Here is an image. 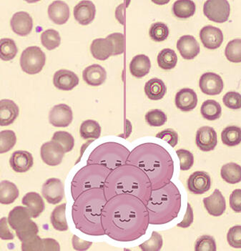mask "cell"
Here are the masks:
<instances>
[{"mask_svg":"<svg viewBox=\"0 0 241 251\" xmlns=\"http://www.w3.org/2000/svg\"><path fill=\"white\" fill-rule=\"evenodd\" d=\"M199 86L204 94L208 96H217L223 91V79L219 75L214 73H207L200 78Z\"/></svg>","mask_w":241,"mask_h":251,"instance_id":"cell-13","label":"cell"},{"mask_svg":"<svg viewBox=\"0 0 241 251\" xmlns=\"http://www.w3.org/2000/svg\"><path fill=\"white\" fill-rule=\"evenodd\" d=\"M23 204L25 205L31 218H38L44 212L45 205L43 198L35 192L28 193L23 197Z\"/></svg>","mask_w":241,"mask_h":251,"instance_id":"cell-28","label":"cell"},{"mask_svg":"<svg viewBox=\"0 0 241 251\" xmlns=\"http://www.w3.org/2000/svg\"><path fill=\"white\" fill-rule=\"evenodd\" d=\"M187 185L189 191L193 194H204L211 189V178L208 173L196 171L188 177Z\"/></svg>","mask_w":241,"mask_h":251,"instance_id":"cell-14","label":"cell"},{"mask_svg":"<svg viewBox=\"0 0 241 251\" xmlns=\"http://www.w3.org/2000/svg\"><path fill=\"white\" fill-rule=\"evenodd\" d=\"M41 42L46 49L52 50L60 46L61 37L57 31L53 29H47L42 33Z\"/></svg>","mask_w":241,"mask_h":251,"instance_id":"cell-41","label":"cell"},{"mask_svg":"<svg viewBox=\"0 0 241 251\" xmlns=\"http://www.w3.org/2000/svg\"><path fill=\"white\" fill-rule=\"evenodd\" d=\"M17 143L15 132L6 130L0 132V154L5 153L14 148Z\"/></svg>","mask_w":241,"mask_h":251,"instance_id":"cell-44","label":"cell"},{"mask_svg":"<svg viewBox=\"0 0 241 251\" xmlns=\"http://www.w3.org/2000/svg\"><path fill=\"white\" fill-rule=\"evenodd\" d=\"M151 62L145 54H138L133 57L130 64V71L135 77L141 78L150 73Z\"/></svg>","mask_w":241,"mask_h":251,"instance_id":"cell-29","label":"cell"},{"mask_svg":"<svg viewBox=\"0 0 241 251\" xmlns=\"http://www.w3.org/2000/svg\"><path fill=\"white\" fill-rule=\"evenodd\" d=\"M10 25L15 33L24 37L32 32L33 20L27 12H18L11 19Z\"/></svg>","mask_w":241,"mask_h":251,"instance_id":"cell-16","label":"cell"},{"mask_svg":"<svg viewBox=\"0 0 241 251\" xmlns=\"http://www.w3.org/2000/svg\"><path fill=\"white\" fill-rule=\"evenodd\" d=\"M200 38L205 48L216 50L221 46L223 35L221 29L214 26H206L200 32Z\"/></svg>","mask_w":241,"mask_h":251,"instance_id":"cell-17","label":"cell"},{"mask_svg":"<svg viewBox=\"0 0 241 251\" xmlns=\"http://www.w3.org/2000/svg\"><path fill=\"white\" fill-rule=\"evenodd\" d=\"M135 165L147 175L152 189L161 188L171 181L174 174V162L169 152L159 145L146 143L130 152L127 163Z\"/></svg>","mask_w":241,"mask_h":251,"instance_id":"cell-2","label":"cell"},{"mask_svg":"<svg viewBox=\"0 0 241 251\" xmlns=\"http://www.w3.org/2000/svg\"><path fill=\"white\" fill-rule=\"evenodd\" d=\"M203 204L208 213L215 217L222 216L226 209L225 198L218 189L215 190L209 197L205 198Z\"/></svg>","mask_w":241,"mask_h":251,"instance_id":"cell-21","label":"cell"},{"mask_svg":"<svg viewBox=\"0 0 241 251\" xmlns=\"http://www.w3.org/2000/svg\"><path fill=\"white\" fill-rule=\"evenodd\" d=\"M105 235L118 242H132L143 236L149 226L144 202L130 194H119L107 201L102 213Z\"/></svg>","mask_w":241,"mask_h":251,"instance_id":"cell-1","label":"cell"},{"mask_svg":"<svg viewBox=\"0 0 241 251\" xmlns=\"http://www.w3.org/2000/svg\"><path fill=\"white\" fill-rule=\"evenodd\" d=\"M43 241V251H59L60 246L59 243L52 238H44Z\"/></svg>","mask_w":241,"mask_h":251,"instance_id":"cell-60","label":"cell"},{"mask_svg":"<svg viewBox=\"0 0 241 251\" xmlns=\"http://www.w3.org/2000/svg\"><path fill=\"white\" fill-rule=\"evenodd\" d=\"M66 203L61 204L54 209L51 214V224L58 231H67L69 228L66 220Z\"/></svg>","mask_w":241,"mask_h":251,"instance_id":"cell-34","label":"cell"},{"mask_svg":"<svg viewBox=\"0 0 241 251\" xmlns=\"http://www.w3.org/2000/svg\"><path fill=\"white\" fill-rule=\"evenodd\" d=\"M81 138L84 140H96L101 135V127L97 121L93 120L85 121L81 124L80 127Z\"/></svg>","mask_w":241,"mask_h":251,"instance_id":"cell-37","label":"cell"},{"mask_svg":"<svg viewBox=\"0 0 241 251\" xmlns=\"http://www.w3.org/2000/svg\"><path fill=\"white\" fill-rule=\"evenodd\" d=\"M22 251H43V241L40 236H35L29 238L27 241L22 242Z\"/></svg>","mask_w":241,"mask_h":251,"instance_id":"cell-54","label":"cell"},{"mask_svg":"<svg viewBox=\"0 0 241 251\" xmlns=\"http://www.w3.org/2000/svg\"><path fill=\"white\" fill-rule=\"evenodd\" d=\"M175 102L176 107L181 111H192L197 104V94L192 89H182L175 96Z\"/></svg>","mask_w":241,"mask_h":251,"instance_id":"cell-23","label":"cell"},{"mask_svg":"<svg viewBox=\"0 0 241 251\" xmlns=\"http://www.w3.org/2000/svg\"><path fill=\"white\" fill-rule=\"evenodd\" d=\"M73 114L71 107L65 104L54 106L49 114V121L56 127H67L71 124Z\"/></svg>","mask_w":241,"mask_h":251,"instance_id":"cell-12","label":"cell"},{"mask_svg":"<svg viewBox=\"0 0 241 251\" xmlns=\"http://www.w3.org/2000/svg\"><path fill=\"white\" fill-rule=\"evenodd\" d=\"M178 62V57L176 53L172 50H163L158 55V64L161 69L170 70L176 66Z\"/></svg>","mask_w":241,"mask_h":251,"instance_id":"cell-39","label":"cell"},{"mask_svg":"<svg viewBox=\"0 0 241 251\" xmlns=\"http://www.w3.org/2000/svg\"><path fill=\"white\" fill-rule=\"evenodd\" d=\"M130 151L125 146L115 142H107L93 150L87 164H99L113 171L127 163Z\"/></svg>","mask_w":241,"mask_h":251,"instance_id":"cell-7","label":"cell"},{"mask_svg":"<svg viewBox=\"0 0 241 251\" xmlns=\"http://www.w3.org/2000/svg\"><path fill=\"white\" fill-rule=\"evenodd\" d=\"M227 241L231 247L241 249V226H233L228 230Z\"/></svg>","mask_w":241,"mask_h":251,"instance_id":"cell-53","label":"cell"},{"mask_svg":"<svg viewBox=\"0 0 241 251\" xmlns=\"http://www.w3.org/2000/svg\"><path fill=\"white\" fill-rule=\"evenodd\" d=\"M111 170L99 164H87L77 171L71 182L72 197L77 199L81 193L96 188H104Z\"/></svg>","mask_w":241,"mask_h":251,"instance_id":"cell-6","label":"cell"},{"mask_svg":"<svg viewBox=\"0 0 241 251\" xmlns=\"http://www.w3.org/2000/svg\"><path fill=\"white\" fill-rule=\"evenodd\" d=\"M149 224L161 226L169 224L178 217L181 209V194L172 181L156 190H152L151 196L146 205Z\"/></svg>","mask_w":241,"mask_h":251,"instance_id":"cell-5","label":"cell"},{"mask_svg":"<svg viewBox=\"0 0 241 251\" xmlns=\"http://www.w3.org/2000/svg\"><path fill=\"white\" fill-rule=\"evenodd\" d=\"M203 12L211 21L223 23L229 18L231 6L226 0H208L203 6Z\"/></svg>","mask_w":241,"mask_h":251,"instance_id":"cell-9","label":"cell"},{"mask_svg":"<svg viewBox=\"0 0 241 251\" xmlns=\"http://www.w3.org/2000/svg\"><path fill=\"white\" fill-rule=\"evenodd\" d=\"M145 121L151 127H161L167 122V115L162 110L155 109L146 113Z\"/></svg>","mask_w":241,"mask_h":251,"instance_id":"cell-47","label":"cell"},{"mask_svg":"<svg viewBox=\"0 0 241 251\" xmlns=\"http://www.w3.org/2000/svg\"><path fill=\"white\" fill-rule=\"evenodd\" d=\"M177 49L185 60H193L200 53V45L191 35L182 36L177 42Z\"/></svg>","mask_w":241,"mask_h":251,"instance_id":"cell-18","label":"cell"},{"mask_svg":"<svg viewBox=\"0 0 241 251\" xmlns=\"http://www.w3.org/2000/svg\"><path fill=\"white\" fill-rule=\"evenodd\" d=\"M200 113L205 119L211 121H216L221 117V106L217 101L208 100L202 104Z\"/></svg>","mask_w":241,"mask_h":251,"instance_id":"cell-35","label":"cell"},{"mask_svg":"<svg viewBox=\"0 0 241 251\" xmlns=\"http://www.w3.org/2000/svg\"><path fill=\"white\" fill-rule=\"evenodd\" d=\"M48 15L56 25L65 24L71 16L69 6L65 1H54L48 7Z\"/></svg>","mask_w":241,"mask_h":251,"instance_id":"cell-25","label":"cell"},{"mask_svg":"<svg viewBox=\"0 0 241 251\" xmlns=\"http://www.w3.org/2000/svg\"><path fill=\"white\" fill-rule=\"evenodd\" d=\"M96 8L91 1H81L74 8V17L76 21L82 25H88L96 18Z\"/></svg>","mask_w":241,"mask_h":251,"instance_id":"cell-20","label":"cell"},{"mask_svg":"<svg viewBox=\"0 0 241 251\" xmlns=\"http://www.w3.org/2000/svg\"><path fill=\"white\" fill-rule=\"evenodd\" d=\"M163 244V237L161 234L153 231L150 239L140 245L139 247L143 251H159L161 250Z\"/></svg>","mask_w":241,"mask_h":251,"instance_id":"cell-48","label":"cell"},{"mask_svg":"<svg viewBox=\"0 0 241 251\" xmlns=\"http://www.w3.org/2000/svg\"><path fill=\"white\" fill-rule=\"evenodd\" d=\"M107 40L111 46L113 56L119 55L122 54L125 50V36L123 34L113 33L111 35L107 36Z\"/></svg>","mask_w":241,"mask_h":251,"instance_id":"cell-46","label":"cell"},{"mask_svg":"<svg viewBox=\"0 0 241 251\" xmlns=\"http://www.w3.org/2000/svg\"><path fill=\"white\" fill-rule=\"evenodd\" d=\"M72 243L73 249L75 251L88 250V249H90V246L93 244V243L92 242L83 241V240L80 239V238H78V237L75 235H73Z\"/></svg>","mask_w":241,"mask_h":251,"instance_id":"cell-58","label":"cell"},{"mask_svg":"<svg viewBox=\"0 0 241 251\" xmlns=\"http://www.w3.org/2000/svg\"><path fill=\"white\" fill-rule=\"evenodd\" d=\"M46 55L41 48L31 46L26 48L20 57V66L24 73L35 75L40 73L44 68Z\"/></svg>","mask_w":241,"mask_h":251,"instance_id":"cell-8","label":"cell"},{"mask_svg":"<svg viewBox=\"0 0 241 251\" xmlns=\"http://www.w3.org/2000/svg\"><path fill=\"white\" fill-rule=\"evenodd\" d=\"M149 34L153 41L160 43V42H163L167 40L169 35V29L164 23H153L150 26Z\"/></svg>","mask_w":241,"mask_h":251,"instance_id":"cell-45","label":"cell"},{"mask_svg":"<svg viewBox=\"0 0 241 251\" xmlns=\"http://www.w3.org/2000/svg\"><path fill=\"white\" fill-rule=\"evenodd\" d=\"M18 52L16 43L12 39L0 40V59L4 61L13 60Z\"/></svg>","mask_w":241,"mask_h":251,"instance_id":"cell-40","label":"cell"},{"mask_svg":"<svg viewBox=\"0 0 241 251\" xmlns=\"http://www.w3.org/2000/svg\"><path fill=\"white\" fill-rule=\"evenodd\" d=\"M27 208L17 206L9 212V225L14 230H18L27 226L32 221Z\"/></svg>","mask_w":241,"mask_h":251,"instance_id":"cell-26","label":"cell"},{"mask_svg":"<svg viewBox=\"0 0 241 251\" xmlns=\"http://www.w3.org/2000/svg\"><path fill=\"white\" fill-rule=\"evenodd\" d=\"M216 241L212 236L203 235L197 240L195 245V251H216Z\"/></svg>","mask_w":241,"mask_h":251,"instance_id":"cell-49","label":"cell"},{"mask_svg":"<svg viewBox=\"0 0 241 251\" xmlns=\"http://www.w3.org/2000/svg\"><path fill=\"white\" fill-rule=\"evenodd\" d=\"M225 54L230 62L234 63L241 62V39H236L229 42L225 48Z\"/></svg>","mask_w":241,"mask_h":251,"instance_id":"cell-43","label":"cell"},{"mask_svg":"<svg viewBox=\"0 0 241 251\" xmlns=\"http://www.w3.org/2000/svg\"><path fill=\"white\" fill-rule=\"evenodd\" d=\"M72 218L76 228L92 236L105 235L102 222V213L107 199L104 188L85 191L74 200Z\"/></svg>","mask_w":241,"mask_h":251,"instance_id":"cell-3","label":"cell"},{"mask_svg":"<svg viewBox=\"0 0 241 251\" xmlns=\"http://www.w3.org/2000/svg\"><path fill=\"white\" fill-rule=\"evenodd\" d=\"M9 164L14 171L23 174L27 172L33 166V157L27 151H15L9 159Z\"/></svg>","mask_w":241,"mask_h":251,"instance_id":"cell-22","label":"cell"},{"mask_svg":"<svg viewBox=\"0 0 241 251\" xmlns=\"http://www.w3.org/2000/svg\"><path fill=\"white\" fill-rule=\"evenodd\" d=\"M152 185L147 175L138 167L126 163L113 170L107 176L104 191L107 201L119 194H130L147 205L151 196Z\"/></svg>","mask_w":241,"mask_h":251,"instance_id":"cell-4","label":"cell"},{"mask_svg":"<svg viewBox=\"0 0 241 251\" xmlns=\"http://www.w3.org/2000/svg\"><path fill=\"white\" fill-rule=\"evenodd\" d=\"M0 238L4 241H10L15 238V235L9 227V223L7 218L0 219Z\"/></svg>","mask_w":241,"mask_h":251,"instance_id":"cell-56","label":"cell"},{"mask_svg":"<svg viewBox=\"0 0 241 251\" xmlns=\"http://www.w3.org/2000/svg\"><path fill=\"white\" fill-rule=\"evenodd\" d=\"M40 154L43 162L47 165L57 166L63 161L65 152L59 143L51 140L42 146Z\"/></svg>","mask_w":241,"mask_h":251,"instance_id":"cell-11","label":"cell"},{"mask_svg":"<svg viewBox=\"0 0 241 251\" xmlns=\"http://www.w3.org/2000/svg\"><path fill=\"white\" fill-rule=\"evenodd\" d=\"M223 103L231 110L241 109V95L237 92H228L223 98Z\"/></svg>","mask_w":241,"mask_h":251,"instance_id":"cell-52","label":"cell"},{"mask_svg":"<svg viewBox=\"0 0 241 251\" xmlns=\"http://www.w3.org/2000/svg\"><path fill=\"white\" fill-rule=\"evenodd\" d=\"M90 52L96 60H106L113 56L111 46L107 38H98L93 40L90 46Z\"/></svg>","mask_w":241,"mask_h":251,"instance_id":"cell-30","label":"cell"},{"mask_svg":"<svg viewBox=\"0 0 241 251\" xmlns=\"http://www.w3.org/2000/svg\"><path fill=\"white\" fill-rule=\"evenodd\" d=\"M20 192L17 185L8 180L0 182V203L9 205L18 199Z\"/></svg>","mask_w":241,"mask_h":251,"instance_id":"cell-32","label":"cell"},{"mask_svg":"<svg viewBox=\"0 0 241 251\" xmlns=\"http://www.w3.org/2000/svg\"><path fill=\"white\" fill-rule=\"evenodd\" d=\"M38 233V226L32 221L25 227L20 229V230H16L17 235L22 242L35 236Z\"/></svg>","mask_w":241,"mask_h":251,"instance_id":"cell-51","label":"cell"},{"mask_svg":"<svg viewBox=\"0 0 241 251\" xmlns=\"http://www.w3.org/2000/svg\"><path fill=\"white\" fill-rule=\"evenodd\" d=\"M195 10L196 6L191 0H178L172 5V12L179 19L191 18L193 16Z\"/></svg>","mask_w":241,"mask_h":251,"instance_id":"cell-33","label":"cell"},{"mask_svg":"<svg viewBox=\"0 0 241 251\" xmlns=\"http://www.w3.org/2000/svg\"><path fill=\"white\" fill-rule=\"evenodd\" d=\"M156 138L161 139L167 142L171 147L176 146L178 143V135L175 130L172 129H166L157 134Z\"/></svg>","mask_w":241,"mask_h":251,"instance_id":"cell-55","label":"cell"},{"mask_svg":"<svg viewBox=\"0 0 241 251\" xmlns=\"http://www.w3.org/2000/svg\"><path fill=\"white\" fill-rule=\"evenodd\" d=\"M52 140L59 143L63 147L65 153L71 152L74 146V139L72 135L65 131H57L54 132Z\"/></svg>","mask_w":241,"mask_h":251,"instance_id":"cell-42","label":"cell"},{"mask_svg":"<svg viewBox=\"0 0 241 251\" xmlns=\"http://www.w3.org/2000/svg\"><path fill=\"white\" fill-rule=\"evenodd\" d=\"M82 77L88 85L97 87L106 80L107 73L100 65H93L84 70Z\"/></svg>","mask_w":241,"mask_h":251,"instance_id":"cell-27","label":"cell"},{"mask_svg":"<svg viewBox=\"0 0 241 251\" xmlns=\"http://www.w3.org/2000/svg\"><path fill=\"white\" fill-rule=\"evenodd\" d=\"M221 140L224 145L234 147L241 143V128L238 126H228L221 133Z\"/></svg>","mask_w":241,"mask_h":251,"instance_id":"cell-38","label":"cell"},{"mask_svg":"<svg viewBox=\"0 0 241 251\" xmlns=\"http://www.w3.org/2000/svg\"><path fill=\"white\" fill-rule=\"evenodd\" d=\"M167 89L161 79L153 78L147 81L145 85V93L147 98L152 100H160L166 95Z\"/></svg>","mask_w":241,"mask_h":251,"instance_id":"cell-31","label":"cell"},{"mask_svg":"<svg viewBox=\"0 0 241 251\" xmlns=\"http://www.w3.org/2000/svg\"><path fill=\"white\" fill-rule=\"evenodd\" d=\"M42 194L48 203L56 205L60 203L65 196V188L58 178H49L43 184Z\"/></svg>","mask_w":241,"mask_h":251,"instance_id":"cell-10","label":"cell"},{"mask_svg":"<svg viewBox=\"0 0 241 251\" xmlns=\"http://www.w3.org/2000/svg\"><path fill=\"white\" fill-rule=\"evenodd\" d=\"M79 78L73 72L68 70H60L54 75L53 83L59 90L70 91L79 84Z\"/></svg>","mask_w":241,"mask_h":251,"instance_id":"cell-19","label":"cell"},{"mask_svg":"<svg viewBox=\"0 0 241 251\" xmlns=\"http://www.w3.org/2000/svg\"><path fill=\"white\" fill-rule=\"evenodd\" d=\"M20 109L18 104L11 100H0V126H8L18 118Z\"/></svg>","mask_w":241,"mask_h":251,"instance_id":"cell-24","label":"cell"},{"mask_svg":"<svg viewBox=\"0 0 241 251\" xmlns=\"http://www.w3.org/2000/svg\"><path fill=\"white\" fill-rule=\"evenodd\" d=\"M220 175L227 183H239L241 181V166L235 163H227L222 167Z\"/></svg>","mask_w":241,"mask_h":251,"instance_id":"cell-36","label":"cell"},{"mask_svg":"<svg viewBox=\"0 0 241 251\" xmlns=\"http://www.w3.org/2000/svg\"><path fill=\"white\" fill-rule=\"evenodd\" d=\"M193 222V209L191 208V205L190 203H188L187 210H186V216L184 217V219L182 221L181 223L178 224L177 226L180 227H183V228H187L190 227L191 224Z\"/></svg>","mask_w":241,"mask_h":251,"instance_id":"cell-59","label":"cell"},{"mask_svg":"<svg viewBox=\"0 0 241 251\" xmlns=\"http://www.w3.org/2000/svg\"><path fill=\"white\" fill-rule=\"evenodd\" d=\"M176 154L180 160V168L181 171H188L192 168L194 163V156L190 151L180 149L176 151Z\"/></svg>","mask_w":241,"mask_h":251,"instance_id":"cell-50","label":"cell"},{"mask_svg":"<svg viewBox=\"0 0 241 251\" xmlns=\"http://www.w3.org/2000/svg\"><path fill=\"white\" fill-rule=\"evenodd\" d=\"M230 206L236 213L241 212V189L233 191L230 196Z\"/></svg>","mask_w":241,"mask_h":251,"instance_id":"cell-57","label":"cell"},{"mask_svg":"<svg viewBox=\"0 0 241 251\" xmlns=\"http://www.w3.org/2000/svg\"><path fill=\"white\" fill-rule=\"evenodd\" d=\"M195 143L197 148L204 152L214 151L217 146V133L213 127L204 126L197 131Z\"/></svg>","mask_w":241,"mask_h":251,"instance_id":"cell-15","label":"cell"}]
</instances>
